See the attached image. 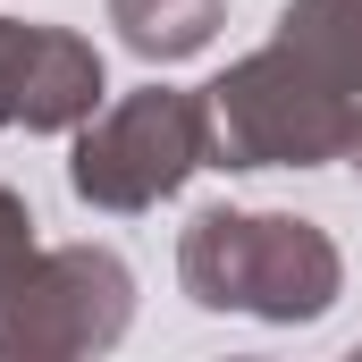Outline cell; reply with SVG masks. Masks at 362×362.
Instances as JSON below:
<instances>
[{
  "instance_id": "4",
  "label": "cell",
  "mask_w": 362,
  "mask_h": 362,
  "mask_svg": "<svg viewBox=\"0 0 362 362\" xmlns=\"http://www.w3.org/2000/svg\"><path fill=\"white\" fill-rule=\"evenodd\" d=\"M211 17H219V0H118L127 42H135V51H160V59L194 51V42L211 34Z\"/></svg>"
},
{
  "instance_id": "1",
  "label": "cell",
  "mask_w": 362,
  "mask_h": 362,
  "mask_svg": "<svg viewBox=\"0 0 362 362\" xmlns=\"http://www.w3.org/2000/svg\"><path fill=\"white\" fill-rule=\"evenodd\" d=\"M185 278L202 303H262V312H320L329 303V245L295 219H202L185 245Z\"/></svg>"
},
{
  "instance_id": "2",
  "label": "cell",
  "mask_w": 362,
  "mask_h": 362,
  "mask_svg": "<svg viewBox=\"0 0 362 362\" xmlns=\"http://www.w3.org/2000/svg\"><path fill=\"white\" fill-rule=\"evenodd\" d=\"M194 160H202V110H194L185 93H144V101H127L101 135H85L76 185L101 194V202H152V194H169Z\"/></svg>"
},
{
  "instance_id": "3",
  "label": "cell",
  "mask_w": 362,
  "mask_h": 362,
  "mask_svg": "<svg viewBox=\"0 0 362 362\" xmlns=\"http://www.w3.org/2000/svg\"><path fill=\"white\" fill-rule=\"evenodd\" d=\"M286 51H303L329 93L362 85V0H303V8H286Z\"/></svg>"
}]
</instances>
